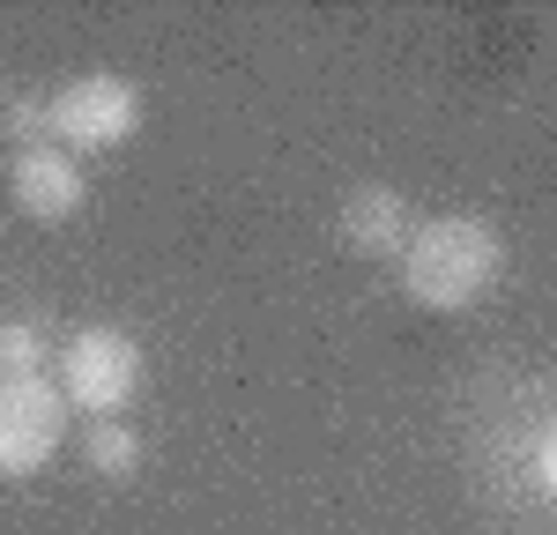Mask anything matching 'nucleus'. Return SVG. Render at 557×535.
Masks as SVG:
<instances>
[{
	"label": "nucleus",
	"instance_id": "1",
	"mask_svg": "<svg viewBox=\"0 0 557 535\" xmlns=\"http://www.w3.org/2000/svg\"><path fill=\"white\" fill-rule=\"evenodd\" d=\"M506 275V238L483 216H431L417 223L409 253H401V290L424 312H469L498 290Z\"/></svg>",
	"mask_w": 557,
	"mask_h": 535
},
{
	"label": "nucleus",
	"instance_id": "2",
	"mask_svg": "<svg viewBox=\"0 0 557 535\" xmlns=\"http://www.w3.org/2000/svg\"><path fill=\"white\" fill-rule=\"evenodd\" d=\"M60 395L67 409H83V416H120L141 387H149V357L134 343L127 327H83V335H67V350H60Z\"/></svg>",
	"mask_w": 557,
	"mask_h": 535
},
{
	"label": "nucleus",
	"instance_id": "3",
	"mask_svg": "<svg viewBox=\"0 0 557 535\" xmlns=\"http://www.w3.org/2000/svg\"><path fill=\"white\" fill-rule=\"evenodd\" d=\"M52 112V141L75 157V149H120L141 134V89L127 75H75L45 97Z\"/></svg>",
	"mask_w": 557,
	"mask_h": 535
},
{
	"label": "nucleus",
	"instance_id": "4",
	"mask_svg": "<svg viewBox=\"0 0 557 535\" xmlns=\"http://www.w3.org/2000/svg\"><path fill=\"white\" fill-rule=\"evenodd\" d=\"M67 439V395H60V380H0V476L8 484H23V476H38L45 461L60 453Z\"/></svg>",
	"mask_w": 557,
	"mask_h": 535
},
{
	"label": "nucleus",
	"instance_id": "5",
	"mask_svg": "<svg viewBox=\"0 0 557 535\" xmlns=\"http://www.w3.org/2000/svg\"><path fill=\"white\" fill-rule=\"evenodd\" d=\"M8 194H15V209H23L30 223H67L89 201V178H83V164H75L60 141H45V149H15Z\"/></svg>",
	"mask_w": 557,
	"mask_h": 535
},
{
	"label": "nucleus",
	"instance_id": "6",
	"mask_svg": "<svg viewBox=\"0 0 557 535\" xmlns=\"http://www.w3.org/2000/svg\"><path fill=\"white\" fill-rule=\"evenodd\" d=\"M335 231H343L349 253H364V261H401L409 238H417V216H409V201L394 186H349L343 209H335Z\"/></svg>",
	"mask_w": 557,
	"mask_h": 535
},
{
	"label": "nucleus",
	"instance_id": "7",
	"mask_svg": "<svg viewBox=\"0 0 557 535\" xmlns=\"http://www.w3.org/2000/svg\"><path fill=\"white\" fill-rule=\"evenodd\" d=\"M89 469H97V476H112V484H127L134 469H141V432L120 424V416L89 424Z\"/></svg>",
	"mask_w": 557,
	"mask_h": 535
},
{
	"label": "nucleus",
	"instance_id": "8",
	"mask_svg": "<svg viewBox=\"0 0 557 535\" xmlns=\"http://www.w3.org/2000/svg\"><path fill=\"white\" fill-rule=\"evenodd\" d=\"M45 372V327L38 320H0V380H38Z\"/></svg>",
	"mask_w": 557,
	"mask_h": 535
},
{
	"label": "nucleus",
	"instance_id": "9",
	"mask_svg": "<svg viewBox=\"0 0 557 535\" xmlns=\"http://www.w3.org/2000/svg\"><path fill=\"white\" fill-rule=\"evenodd\" d=\"M0 134L15 141V149H45L52 141V112H45V97H0Z\"/></svg>",
	"mask_w": 557,
	"mask_h": 535
},
{
	"label": "nucleus",
	"instance_id": "10",
	"mask_svg": "<svg viewBox=\"0 0 557 535\" xmlns=\"http://www.w3.org/2000/svg\"><path fill=\"white\" fill-rule=\"evenodd\" d=\"M528 469H535V484H543V490L557 498V424L543 432V439H535V453H528Z\"/></svg>",
	"mask_w": 557,
	"mask_h": 535
}]
</instances>
